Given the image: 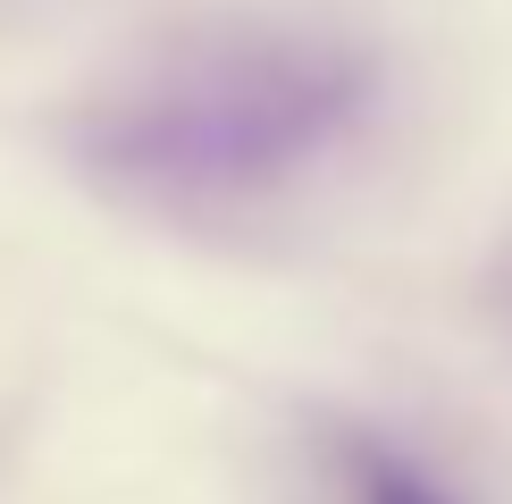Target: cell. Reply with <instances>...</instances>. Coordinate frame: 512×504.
I'll use <instances>...</instances> for the list:
<instances>
[{
	"label": "cell",
	"instance_id": "cell-1",
	"mask_svg": "<svg viewBox=\"0 0 512 504\" xmlns=\"http://www.w3.org/2000/svg\"><path fill=\"white\" fill-rule=\"evenodd\" d=\"M370 101V59L336 42H227L76 118V152L135 194H252L303 168Z\"/></svg>",
	"mask_w": 512,
	"mask_h": 504
},
{
	"label": "cell",
	"instance_id": "cell-2",
	"mask_svg": "<svg viewBox=\"0 0 512 504\" xmlns=\"http://www.w3.org/2000/svg\"><path fill=\"white\" fill-rule=\"evenodd\" d=\"M328 479H336V504H462L429 462H412L403 446H387L370 429L328 437Z\"/></svg>",
	"mask_w": 512,
	"mask_h": 504
}]
</instances>
